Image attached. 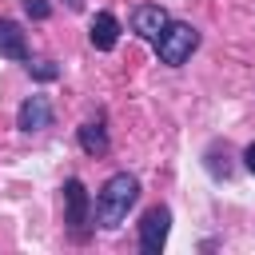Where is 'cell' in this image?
<instances>
[{
  "label": "cell",
  "mask_w": 255,
  "mask_h": 255,
  "mask_svg": "<svg viewBox=\"0 0 255 255\" xmlns=\"http://www.w3.org/2000/svg\"><path fill=\"white\" fill-rule=\"evenodd\" d=\"M167 24H171V20H167V12H163L159 4H135V8H131V32L143 36V40H155Z\"/></svg>",
  "instance_id": "5b68a950"
},
{
  "label": "cell",
  "mask_w": 255,
  "mask_h": 255,
  "mask_svg": "<svg viewBox=\"0 0 255 255\" xmlns=\"http://www.w3.org/2000/svg\"><path fill=\"white\" fill-rule=\"evenodd\" d=\"M195 48H199V32L191 24H167L155 36V56H159V64H171V68H179Z\"/></svg>",
  "instance_id": "7a4b0ae2"
},
{
  "label": "cell",
  "mask_w": 255,
  "mask_h": 255,
  "mask_svg": "<svg viewBox=\"0 0 255 255\" xmlns=\"http://www.w3.org/2000/svg\"><path fill=\"white\" fill-rule=\"evenodd\" d=\"M28 72H32L36 80H56V76H60V68H56L52 60H36V64H28Z\"/></svg>",
  "instance_id": "30bf717a"
},
{
  "label": "cell",
  "mask_w": 255,
  "mask_h": 255,
  "mask_svg": "<svg viewBox=\"0 0 255 255\" xmlns=\"http://www.w3.org/2000/svg\"><path fill=\"white\" fill-rule=\"evenodd\" d=\"M135 199H139V179L128 175V171H116L100 187V195H96V223L108 227V231H116L128 219V211L135 207Z\"/></svg>",
  "instance_id": "6da1fadb"
},
{
  "label": "cell",
  "mask_w": 255,
  "mask_h": 255,
  "mask_svg": "<svg viewBox=\"0 0 255 255\" xmlns=\"http://www.w3.org/2000/svg\"><path fill=\"white\" fill-rule=\"evenodd\" d=\"M48 124H52L48 100H44V96H28V100L20 104V112H16V128H20V131H40V128H48Z\"/></svg>",
  "instance_id": "8992f818"
},
{
  "label": "cell",
  "mask_w": 255,
  "mask_h": 255,
  "mask_svg": "<svg viewBox=\"0 0 255 255\" xmlns=\"http://www.w3.org/2000/svg\"><path fill=\"white\" fill-rule=\"evenodd\" d=\"M92 48H100V52H112L116 48V40H120V20L112 16V12H96L92 16Z\"/></svg>",
  "instance_id": "52a82bcc"
},
{
  "label": "cell",
  "mask_w": 255,
  "mask_h": 255,
  "mask_svg": "<svg viewBox=\"0 0 255 255\" xmlns=\"http://www.w3.org/2000/svg\"><path fill=\"white\" fill-rule=\"evenodd\" d=\"M24 12H28L32 20H48L52 8H48V0H24Z\"/></svg>",
  "instance_id": "8fae6325"
},
{
  "label": "cell",
  "mask_w": 255,
  "mask_h": 255,
  "mask_svg": "<svg viewBox=\"0 0 255 255\" xmlns=\"http://www.w3.org/2000/svg\"><path fill=\"white\" fill-rule=\"evenodd\" d=\"M64 223L72 227L76 239L88 235V191L80 179H68L64 183Z\"/></svg>",
  "instance_id": "277c9868"
},
{
  "label": "cell",
  "mask_w": 255,
  "mask_h": 255,
  "mask_svg": "<svg viewBox=\"0 0 255 255\" xmlns=\"http://www.w3.org/2000/svg\"><path fill=\"white\" fill-rule=\"evenodd\" d=\"M171 231V211L167 207H147L139 219V251L143 255H159Z\"/></svg>",
  "instance_id": "3957f363"
},
{
  "label": "cell",
  "mask_w": 255,
  "mask_h": 255,
  "mask_svg": "<svg viewBox=\"0 0 255 255\" xmlns=\"http://www.w3.org/2000/svg\"><path fill=\"white\" fill-rule=\"evenodd\" d=\"M243 159H247V171H251V175H255V143H251V147H247V151H243Z\"/></svg>",
  "instance_id": "7c38bea8"
},
{
  "label": "cell",
  "mask_w": 255,
  "mask_h": 255,
  "mask_svg": "<svg viewBox=\"0 0 255 255\" xmlns=\"http://www.w3.org/2000/svg\"><path fill=\"white\" fill-rule=\"evenodd\" d=\"M80 147H84L88 155H104V151H108V131H104L100 120H88V124L80 128Z\"/></svg>",
  "instance_id": "9c48e42d"
},
{
  "label": "cell",
  "mask_w": 255,
  "mask_h": 255,
  "mask_svg": "<svg viewBox=\"0 0 255 255\" xmlns=\"http://www.w3.org/2000/svg\"><path fill=\"white\" fill-rule=\"evenodd\" d=\"M0 56H8V60H28V40H24L20 24H12V20H0Z\"/></svg>",
  "instance_id": "ba28073f"
}]
</instances>
